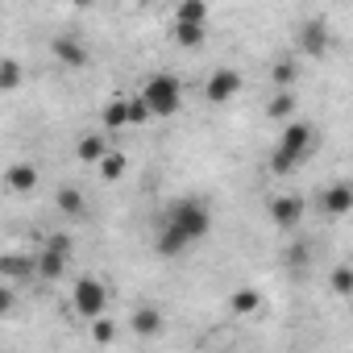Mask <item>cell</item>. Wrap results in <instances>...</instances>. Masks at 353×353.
<instances>
[{
	"mask_svg": "<svg viewBox=\"0 0 353 353\" xmlns=\"http://www.w3.org/2000/svg\"><path fill=\"white\" fill-rule=\"evenodd\" d=\"M328 287H332V295L349 299V295H353V262H345V266H332V274H328Z\"/></svg>",
	"mask_w": 353,
	"mask_h": 353,
	"instance_id": "obj_23",
	"label": "cell"
},
{
	"mask_svg": "<svg viewBox=\"0 0 353 353\" xmlns=\"http://www.w3.org/2000/svg\"><path fill=\"white\" fill-rule=\"evenodd\" d=\"M13 303H17V283H9L5 291H0V320L13 312Z\"/></svg>",
	"mask_w": 353,
	"mask_h": 353,
	"instance_id": "obj_28",
	"label": "cell"
},
{
	"mask_svg": "<svg viewBox=\"0 0 353 353\" xmlns=\"http://www.w3.org/2000/svg\"><path fill=\"white\" fill-rule=\"evenodd\" d=\"M50 54H54L59 67H71V71H83V67H88V46H83L79 38L59 34V38L50 42Z\"/></svg>",
	"mask_w": 353,
	"mask_h": 353,
	"instance_id": "obj_9",
	"label": "cell"
},
{
	"mask_svg": "<svg viewBox=\"0 0 353 353\" xmlns=\"http://www.w3.org/2000/svg\"><path fill=\"white\" fill-rule=\"evenodd\" d=\"M299 117V100L291 88H274V96L266 100V121H291Z\"/></svg>",
	"mask_w": 353,
	"mask_h": 353,
	"instance_id": "obj_15",
	"label": "cell"
},
{
	"mask_svg": "<svg viewBox=\"0 0 353 353\" xmlns=\"http://www.w3.org/2000/svg\"><path fill=\"white\" fill-rule=\"evenodd\" d=\"M170 34H174V46H183V50H200L208 42V26L200 21H170Z\"/></svg>",
	"mask_w": 353,
	"mask_h": 353,
	"instance_id": "obj_14",
	"label": "cell"
},
{
	"mask_svg": "<svg viewBox=\"0 0 353 353\" xmlns=\"http://www.w3.org/2000/svg\"><path fill=\"white\" fill-rule=\"evenodd\" d=\"M129 5H150V0H129Z\"/></svg>",
	"mask_w": 353,
	"mask_h": 353,
	"instance_id": "obj_30",
	"label": "cell"
},
{
	"mask_svg": "<svg viewBox=\"0 0 353 353\" xmlns=\"http://www.w3.org/2000/svg\"><path fill=\"white\" fill-rule=\"evenodd\" d=\"M71 312L79 316V320H100L104 312H108V287L100 283V279H92V274H83V279H75V287H71Z\"/></svg>",
	"mask_w": 353,
	"mask_h": 353,
	"instance_id": "obj_4",
	"label": "cell"
},
{
	"mask_svg": "<svg viewBox=\"0 0 353 353\" xmlns=\"http://www.w3.org/2000/svg\"><path fill=\"white\" fill-rule=\"evenodd\" d=\"M141 96L150 100V108H154V121H170L174 112L183 108V83H179V75H170V71H158V75H150V79L141 83Z\"/></svg>",
	"mask_w": 353,
	"mask_h": 353,
	"instance_id": "obj_3",
	"label": "cell"
},
{
	"mask_svg": "<svg viewBox=\"0 0 353 353\" xmlns=\"http://www.w3.org/2000/svg\"><path fill=\"white\" fill-rule=\"evenodd\" d=\"M54 208H59L67 221H79V216L88 212V200H83L79 188H59V192H54Z\"/></svg>",
	"mask_w": 353,
	"mask_h": 353,
	"instance_id": "obj_19",
	"label": "cell"
},
{
	"mask_svg": "<svg viewBox=\"0 0 353 353\" xmlns=\"http://www.w3.org/2000/svg\"><path fill=\"white\" fill-rule=\"evenodd\" d=\"M21 63L13 59V54H5V59H0V92H17L21 88Z\"/></svg>",
	"mask_w": 353,
	"mask_h": 353,
	"instance_id": "obj_22",
	"label": "cell"
},
{
	"mask_svg": "<svg viewBox=\"0 0 353 353\" xmlns=\"http://www.w3.org/2000/svg\"><path fill=\"white\" fill-rule=\"evenodd\" d=\"M174 21H200V26H208V0H179Z\"/></svg>",
	"mask_w": 353,
	"mask_h": 353,
	"instance_id": "obj_24",
	"label": "cell"
},
{
	"mask_svg": "<svg viewBox=\"0 0 353 353\" xmlns=\"http://www.w3.org/2000/svg\"><path fill=\"white\" fill-rule=\"evenodd\" d=\"M295 79H299V59L279 54V59H274V67H270V88H291Z\"/></svg>",
	"mask_w": 353,
	"mask_h": 353,
	"instance_id": "obj_21",
	"label": "cell"
},
{
	"mask_svg": "<svg viewBox=\"0 0 353 353\" xmlns=\"http://www.w3.org/2000/svg\"><path fill=\"white\" fill-rule=\"evenodd\" d=\"M67 5H71V9H92L96 0H67Z\"/></svg>",
	"mask_w": 353,
	"mask_h": 353,
	"instance_id": "obj_29",
	"label": "cell"
},
{
	"mask_svg": "<svg viewBox=\"0 0 353 353\" xmlns=\"http://www.w3.org/2000/svg\"><path fill=\"white\" fill-rule=\"evenodd\" d=\"M38 274V254H5L0 258V279L5 283H26Z\"/></svg>",
	"mask_w": 353,
	"mask_h": 353,
	"instance_id": "obj_11",
	"label": "cell"
},
{
	"mask_svg": "<svg viewBox=\"0 0 353 353\" xmlns=\"http://www.w3.org/2000/svg\"><path fill=\"white\" fill-rule=\"evenodd\" d=\"M96 170H100V183H121L125 170H129V158H125L121 150H108V154L96 162Z\"/></svg>",
	"mask_w": 353,
	"mask_h": 353,
	"instance_id": "obj_20",
	"label": "cell"
},
{
	"mask_svg": "<svg viewBox=\"0 0 353 353\" xmlns=\"http://www.w3.org/2000/svg\"><path fill=\"white\" fill-rule=\"evenodd\" d=\"M71 254H75V241H71L67 233L46 237V245L38 250V279H46V283L63 279V274H67V266H71Z\"/></svg>",
	"mask_w": 353,
	"mask_h": 353,
	"instance_id": "obj_5",
	"label": "cell"
},
{
	"mask_svg": "<svg viewBox=\"0 0 353 353\" xmlns=\"http://www.w3.org/2000/svg\"><path fill=\"white\" fill-rule=\"evenodd\" d=\"M320 212L332 216V221L349 216V212H353V183H332V188H324V196H320Z\"/></svg>",
	"mask_w": 353,
	"mask_h": 353,
	"instance_id": "obj_10",
	"label": "cell"
},
{
	"mask_svg": "<svg viewBox=\"0 0 353 353\" xmlns=\"http://www.w3.org/2000/svg\"><path fill=\"white\" fill-rule=\"evenodd\" d=\"M100 129H104V133L129 129V96H117V100H108V104L100 108Z\"/></svg>",
	"mask_w": 353,
	"mask_h": 353,
	"instance_id": "obj_16",
	"label": "cell"
},
{
	"mask_svg": "<svg viewBox=\"0 0 353 353\" xmlns=\"http://www.w3.org/2000/svg\"><path fill=\"white\" fill-rule=\"evenodd\" d=\"M312 150H316V125L303 117H291V121H283V133H279L266 166H270L274 179H287V174H295L312 158Z\"/></svg>",
	"mask_w": 353,
	"mask_h": 353,
	"instance_id": "obj_2",
	"label": "cell"
},
{
	"mask_svg": "<svg viewBox=\"0 0 353 353\" xmlns=\"http://www.w3.org/2000/svg\"><path fill=\"white\" fill-rule=\"evenodd\" d=\"M307 258H312V245H307V241H299V245L287 250V266H291V270H295V266H307Z\"/></svg>",
	"mask_w": 353,
	"mask_h": 353,
	"instance_id": "obj_27",
	"label": "cell"
},
{
	"mask_svg": "<svg viewBox=\"0 0 353 353\" xmlns=\"http://www.w3.org/2000/svg\"><path fill=\"white\" fill-rule=\"evenodd\" d=\"M208 233H212V208H208V200L179 196V200H170L162 208V216H158L154 250H158V258H183Z\"/></svg>",
	"mask_w": 353,
	"mask_h": 353,
	"instance_id": "obj_1",
	"label": "cell"
},
{
	"mask_svg": "<svg viewBox=\"0 0 353 353\" xmlns=\"http://www.w3.org/2000/svg\"><path fill=\"white\" fill-rule=\"evenodd\" d=\"M154 121V108H150V100L137 92V96H129V125H150Z\"/></svg>",
	"mask_w": 353,
	"mask_h": 353,
	"instance_id": "obj_25",
	"label": "cell"
},
{
	"mask_svg": "<svg viewBox=\"0 0 353 353\" xmlns=\"http://www.w3.org/2000/svg\"><path fill=\"white\" fill-rule=\"evenodd\" d=\"M129 328H133V336H158L162 332V312L150 307V303H141V307H133Z\"/></svg>",
	"mask_w": 353,
	"mask_h": 353,
	"instance_id": "obj_17",
	"label": "cell"
},
{
	"mask_svg": "<svg viewBox=\"0 0 353 353\" xmlns=\"http://www.w3.org/2000/svg\"><path fill=\"white\" fill-rule=\"evenodd\" d=\"M349 262H353V250H349Z\"/></svg>",
	"mask_w": 353,
	"mask_h": 353,
	"instance_id": "obj_31",
	"label": "cell"
},
{
	"mask_svg": "<svg viewBox=\"0 0 353 353\" xmlns=\"http://www.w3.org/2000/svg\"><path fill=\"white\" fill-rule=\"evenodd\" d=\"M266 212H270L274 229H299V221H303V212H307V200H303L299 192H283V196L270 200Z\"/></svg>",
	"mask_w": 353,
	"mask_h": 353,
	"instance_id": "obj_8",
	"label": "cell"
},
{
	"mask_svg": "<svg viewBox=\"0 0 353 353\" xmlns=\"http://www.w3.org/2000/svg\"><path fill=\"white\" fill-rule=\"evenodd\" d=\"M104 154H108V137H104V133H83V137L75 141V158L88 162V166H96Z\"/></svg>",
	"mask_w": 353,
	"mask_h": 353,
	"instance_id": "obj_18",
	"label": "cell"
},
{
	"mask_svg": "<svg viewBox=\"0 0 353 353\" xmlns=\"http://www.w3.org/2000/svg\"><path fill=\"white\" fill-rule=\"evenodd\" d=\"M38 179H42V174H38L34 162H13V166L5 170V188H9L13 196H30V192L38 188Z\"/></svg>",
	"mask_w": 353,
	"mask_h": 353,
	"instance_id": "obj_12",
	"label": "cell"
},
{
	"mask_svg": "<svg viewBox=\"0 0 353 353\" xmlns=\"http://www.w3.org/2000/svg\"><path fill=\"white\" fill-rule=\"evenodd\" d=\"M112 336H117V328H112V320H92V341H100V345H112Z\"/></svg>",
	"mask_w": 353,
	"mask_h": 353,
	"instance_id": "obj_26",
	"label": "cell"
},
{
	"mask_svg": "<svg viewBox=\"0 0 353 353\" xmlns=\"http://www.w3.org/2000/svg\"><path fill=\"white\" fill-rule=\"evenodd\" d=\"M241 88H245V75H241L237 67H216V71L204 79V100L221 108V104H233V96H237Z\"/></svg>",
	"mask_w": 353,
	"mask_h": 353,
	"instance_id": "obj_7",
	"label": "cell"
},
{
	"mask_svg": "<svg viewBox=\"0 0 353 353\" xmlns=\"http://www.w3.org/2000/svg\"><path fill=\"white\" fill-rule=\"evenodd\" d=\"M262 303H266V299H262V291H258V287H237V291L229 295V312H233L237 320L258 316V312H262Z\"/></svg>",
	"mask_w": 353,
	"mask_h": 353,
	"instance_id": "obj_13",
	"label": "cell"
},
{
	"mask_svg": "<svg viewBox=\"0 0 353 353\" xmlns=\"http://www.w3.org/2000/svg\"><path fill=\"white\" fill-rule=\"evenodd\" d=\"M295 50L307 54V59H324V54L332 50V30H328V21H324V17L299 21V26H295Z\"/></svg>",
	"mask_w": 353,
	"mask_h": 353,
	"instance_id": "obj_6",
	"label": "cell"
}]
</instances>
